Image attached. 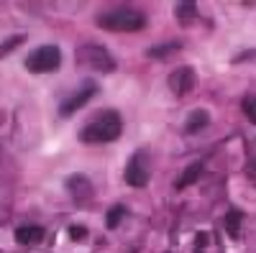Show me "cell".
Masks as SVG:
<instances>
[{
    "mask_svg": "<svg viewBox=\"0 0 256 253\" xmlns=\"http://www.w3.org/2000/svg\"><path fill=\"white\" fill-rule=\"evenodd\" d=\"M148 18L136 10V8H113L108 13H100L98 15V26L102 31H116V33H134L146 28Z\"/></svg>",
    "mask_w": 256,
    "mask_h": 253,
    "instance_id": "obj_1",
    "label": "cell"
},
{
    "mask_svg": "<svg viewBox=\"0 0 256 253\" xmlns=\"http://www.w3.org/2000/svg\"><path fill=\"white\" fill-rule=\"evenodd\" d=\"M123 133V120L116 110H108V113H100L88 128H82L80 138L82 143H113L118 141Z\"/></svg>",
    "mask_w": 256,
    "mask_h": 253,
    "instance_id": "obj_2",
    "label": "cell"
},
{
    "mask_svg": "<svg viewBox=\"0 0 256 253\" xmlns=\"http://www.w3.org/2000/svg\"><path fill=\"white\" fill-rule=\"evenodd\" d=\"M62 64V51L52 44L38 46L36 51H31L26 56V69L34 74H46V72H56Z\"/></svg>",
    "mask_w": 256,
    "mask_h": 253,
    "instance_id": "obj_3",
    "label": "cell"
},
{
    "mask_svg": "<svg viewBox=\"0 0 256 253\" xmlns=\"http://www.w3.org/2000/svg\"><path fill=\"white\" fill-rule=\"evenodd\" d=\"M123 179L128 187H146L148 184V151L146 149H138L126 164V172H123Z\"/></svg>",
    "mask_w": 256,
    "mask_h": 253,
    "instance_id": "obj_4",
    "label": "cell"
},
{
    "mask_svg": "<svg viewBox=\"0 0 256 253\" xmlns=\"http://www.w3.org/2000/svg\"><path fill=\"white\" fill-rule=\"evenodd\" d=\"M77 59H80V64H88L90 69H98V72H113L116 69V59L110 56V51L102 46H95V44L80 46Z\"/></svg>",
    "mask_w": 256,
    "mask_h": 253,
    "instance_id": "obj_5",
    "label": "cell"
},
{
    "mask_svg": "<svg viewBox=\"0 0 256 253\" xmlns=\"http://www.w3.org/2000/svg\"><path fill=\"white\" fill-rule=\"evenodd\" d=\"M67 192L72 195V200L77 202V205H88L90 200H92V195H95V189H92V182L84 177V174H72V177H67Z\"/></svg>",
    "mask_w": 256,
    "mask_h": 253,
    "instance_id": "obj_6",
    "label": "cell"
},
{
    "mask_svg": "<svg viewBox=\"0 0 256 253\" xmlns=\"http://www.w3.org/2000/svg\"><path fill=\"white\" fill-rule=\"evenodd\" d=\"M192 87H195V69L192 67H180L169 74V90L177 97H184L187 92H192Z\"/></svg>",
    "mask_w": 256,
    "mask_h": 253,
    "instance_id": "obj_7",
    "label": "cell"
},
{
    "mask_svg": "<svg viewBox=\"0 0 256 253\" xmlns=\"http://www.w3.org/2000/svg\"><path fill=\"white\" fill-rule=\"evenodd\" d=\"M98 92V84H88V87H82L77 95H72L70 100H64L62 102V108H59V113L62 115H74L80 108H84V105L90 102V97Z\"/></svg>",
    "mask_w": 256,
    "mask_h": 253,
    "instance_id": "obj_8",
    "label": "cell"
},
{
    "mask_svg": "<svg viewBox=\"0 0 256 253\" xmlns=\"http://www.w3.org/2000/svg\"><path fill=\"white\" fill-rule=\"evenodd\" d=\"M13 236H16V243H20V246H36L46 238V230L41 225H20V228H16Z\"/></svg>",
    "mask_w": 256,
    "mask_h": 253,
    "instance_id": "obj_9",
    "label": "cell"
},
{
    "mask_svg": "<svg viewBox=\"0 0 256 253\" xmlns=\"http://www.w3.org/2000/svg\"><path fill=\"white\" fill-rule=\"evenodd\" d=\"M210 125V113L208 110H192L190 115H187V133H200L202 128H208Z\"/></svg>",
    "mask_w": 256,
    "mask_h": 253,
    "instance_id": "obj_10",
    "label": "cell"
},
{
    "mask_svg": "<svg viewBox=\"0 0 256 253\" xmlns=\"http://www.w3.org/2000/svg\"><path fill=\"white\" fill-rule=\"evenodd\" d=\"M202 169H205L202 161H195L192 166H187L184 172L180 174V179H177V189H184V187H190V184H195V182L200 179V174H202Z\"/></svg>",
    "mask_w": 256,
    "mask_h": 253,
    "instance_id": "obj_11",
    "label": "cell"
},
{
    "mask_svg": "<svg viewBox=\"0 0 256 253\" xmlns=\"http://www.w3.org/2000/svg\"><path fill=\"white\" fill-rule=\"evenodd\" d=\"M241 223H244V213L241 210H228L226 215V230L230 238H238L241 236Z\"/></svg>",
    "mask_w": 256,
    "mask_h": 253,
    "instance_id": "obj_12",
    "label": "cell"
},
{
    "mask_svg": "<svg viewBox=\"0 0 256 253\" xmlns=\"http://www.w3.org/2000/svg\"><path fill=\"white\" fill-rule=\"evenodd\" d=\"M126 215H128L126 205H113V207L108 210V213H105V228H108V230H116Z\"/></svg>",
    "mask_w": 256,
    "mask_h": 253,
    "instance_id": "obj_13",
    "label": "cell"
},
{
    "mask_svg": "<svg viewBox=\"0 0 256 253\" xmlns=\"http://www.w3.org/2000/svg\"><path fill=\"white\" fill-rule=\"evenodd\" d=\"M195 13H198V5L195 3H180L177 5V18L182 26H190L192 20H195Z\"/></svg>",
    "mask_w": 256,
    "mask_h": 253,
    "instance_id": "obj_14",
    "label": "cell"
},
{
    "mask_svg": "<svg viewBox=\"0 0 256 253\" xmlns=\"http://www.w3.org/2000/svg\"><path fill=\"white\" fill-rule=\"evenodd\" d=\"M241 108H244V115H246L251 123H256V95H248V97L244 100Z\"/></svg>",
    "mask_w": 256,
    "mask_h": 253,
    "instance_id": "obj_15",
    "label": "cell"
},
{
    "mask_svg": "<svg viewBox=\"0 0 256 253\" xmlns=\"http://www.w3.org/2000/svg\"><path fill=\"white\" fill-rule=\"evenodd\" d=\"M24 38H26V36L18 33V36H10V41H6V44H0V56H6V54H10L16 46H20V44H24Z\"/></svg>",
    "mask_w": 256,
    "mask_h": 253,
    "instance_id": "obj_16",
    "label": "cell"
},
{
    "mask_svg": "<svg viewBox=\"0 0 256 253\" xmlns=\"http://www.w3.org/2000/svg\"><path fill=\"white\" fill-rule=\"evenodd\" d=\"M70 238H72V241H82V238H88V228H82V225H72V228H70Z\"/></svg>",
    "mask_w": 256,
    "mask_h": 253,
    "instance_id": "obj_17",
    "label": "cell"
},
{
    "mask_svg": "<svg viewBox=\"0 0 256 253\" xmlns=\"http://www.w3.org/2000/svg\"><path fill=\"white\" fill-rule=\"evenodd\" d=\"M180 49V44H164V46H156V49H152L148 54L152 56H162V54H169V51H177Z\"/></svg>",
    "mask_w": 256,
    "mask_h": 253,
    "instance_id": "obj_18",
    "label": "cell"
},
{
    "mask_svg": "<svg viewBox=\"0 0 256 253\" xmlns=\"http://www.w3.org/2000/svg\"><path fill=\"white\" fill-rule=\"evenodd\" d=\"M248 56H256V51H251V54H241V56H236V59H233V61H246Z\"/></svg>",
    "mask_w": 256,
    "mask_h": 253,
    "instance_id": "obj_19",
    "label": "cell"
},
{
    "mask_svg": "<svg viewBox=\"0 0 256 253\" xmlns=\"http://www.w3.org/2000/svg\"><path fill=\"white\" fill-rule=\"evenodd\" d=\"M248 172H254V174H256V159L251 161V166H248Z\"/></svg>",
    "mask_w": 256,
    "mask_h": 253,
    "instance_id": "obj_20",
    "label": "cell"
}]
</instances>
